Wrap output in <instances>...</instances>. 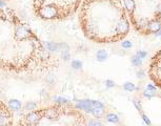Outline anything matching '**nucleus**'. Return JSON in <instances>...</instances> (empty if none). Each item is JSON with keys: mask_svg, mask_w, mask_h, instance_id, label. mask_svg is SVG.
<instances>
[{"mask_svg": "<svg viewBox=\"0 0 161 126\" xmlns=\"http://www.w3.org/2000/svg\"><path fill=\"white\" fill-rule=\"evenodd\" d=\"M132 63H133V65H135V66H140V65L142 64V59H140L138 56H133L132 57Z\"/></svg>", "mask_w": 161, "mask_h": 126, "instance_id": "15", "label": "nucleus"}, {"mask_svg": "<svg viewBox=\"0 0 161 126\" xmlns=\"http://www.w3.org/2000/svg\"><path fill=\"white\" fill-rule=\"evenodd\" d=\"M88 126H103V125L99 121H97V120H90L88 122Z\"/></svg>", "mask_w": 161, "mask_h": 126, "instance_id": "20", "label": "nucleus"}, {"mask_svg": "<svg viewBox=\"0 0 161 126\" xmlns=\"http://www.w3.org/2000/svg\"><path fill=\"white\" fill-rule=\"evenodd\" d=\"M146 88L150 90H153V92H157V87L155 85H153V84H148V85H146Z\"/></svg>", "mask_w": 161, "mask_h": 126, "instance_id": "27", "label": "nucleus"}, {"mask_svg": "<svg viewBox=\"0 0 161 126\" xmlns=\"http://www.w3.org/2000/svg\"><path fill=\"white\" fill-rule=\"evenodd\" d=\"M106 120L109 122H111V123H118L119 122L118 116L115 115V113H109V115L106 116Z\"/></svg>", "mask_w": 161, "mask_h": 126, "instance_id": "12", "label": "nucleus"}, {"mask_svg": "<svg viewBox=\"0 0 161 126\" xmlns=\"http://www.w3.org/2000/svg\"><path fill=\"white\" fill-rule=\"evenodd\" d=\"M105 85H106V87L112 88L115 86V83H114V81H112V80H106V81H105Z\"/></svg>", "mask_w": 161, "mask_h": 126, "instance_id": "24", "label": "nucleus"}, {"mask_svg": "<svg viewBox=\"0 0 161 126\" xmlns=\"http://www.w3.org/2000/svg\"><path fill=\"white\" fill-rule=\"evenodd\" d=\"M155 36H158V37H160V36H161V30L159 31V32H157L156 34H155Z\"/></svg>", "mask_w": 161, "mask_h": 126, "instance_id": "30", "label": "nucleus"}, {"mask_svg": "<svg viewBox=\"0 0 161 126\" xmlns=\"http://www.w3.org/2000/svg\"><path fill=\"white\" fill-rule=\"evenodd\" d=\"M150 77L161 88V51L153 57L150 67Z\"/></svg>", "mask_w": 161, "mask_h": 126, "instance_id": "2", "label": "nucleus"}, {"mask_svg": "<svg viewBox=\"0 0 161 126\" xmlns=\"http://www.w3.org/2000/svg\"><path fill=\"white\" fill-rule=\"evenodd\" d=\"M35 1H36V2H39L40 4H41V3L44 2V0H35ZM40 7H41V5H40ZM37 10H38V9H37Z\"/></svg>", "mask_w": 161, "mask_h": 126, "instance_id": "29", "label": "nucleus"}, {"mask_svg": "<svg viewBox=\"0 0 161 126\" xmlns=\"http://www.w3.org/2000/svg\"><path fill=\"white\" fill-rule=\"evenodd\" d=\"M77 109L62 104L35 109L24 115L15 126H88L85 117Z\"/></svg>", "mask_w": 161, "mask_h": 126, "instance_id": "1", "label": "nucleus"}, {"mask_svg": "<svg viewBox=\"0 0 161 126\" xmlns=\"http://www.w3.org/2000/svg\"><path fill=\"white\" fill-rule=\"evenodd\" d=\"M133 103H134V105L136 106V108H137L138 110H139L140 113H142V105H141V103H140V101H138V100H133Z\"/></svg>", "mask_w": 161, "mask_h": 126, "instance_id": "22", "label": "nucleus"}, {"mask_svg": "<svg viewBox=\"0 0 161 126\" xmlns=\"http://www.w3.org/2000/svg\"><path fill=\"white\" fill-rule=\"evenodd\" d=\"M143 96L145 97L146 99L150 100L153 97L156 96V92H153V90H150V89H148V88H145V89L143 90Z\"/></svg>", "mask_w": 161, "mask_h": 126, "instance_id": "13", "label": "nucleus"}, {"mask_svg": "<svg viewBox=\"0 0 161 126\" xmlns=\"http://www.w3.org/2000/svg\"><path fill=\"white\" fill-rule=\"evenodd\" d=\"M136 75H137V77H138V78H141V79H142V78L145 77V73H144V72L142 71V69H141V71H138Z\"/></svg>", "mask_w": 161, "mask_h": 126, "instance_id": "26", "label": "nucleus"}, {"mask_svg": "<svg viewBox=\"0 0 161 126\" xmlns=\"http://www.w3.org/2000/svg\"><path fill=\"white\" fill-rule=\"evenodd\" d=\"M13 125V113L9 106L0 102V126Z\"/></svg>", "mask_w": 161, "mask_h": 126, "instance_id": "4", "label": "nucleus"}, {"mask_svg": "<svg viewBox=\"0 0 161 126\" xmlns=\"http://www.w3.org/2000/svg\"><path fill=\"white\" fill-rule=\"evenodd\" d=\"M161 30V20L159 19H152L150 20L146 28V35L150 34H156L157 32Z\"/></svg>", "mask_w": 161, "mask_h": 126, "instance_id": "5", "label": "nucleus"}, {"mask_svg": "<svg viewBox=\"0 0 161 126\" xmlns=\"http://www.w3.org/2000/svg\"><path fill=\"white\" fill-rule=\"evenodd\" d=\"M72 67L75 69H80L82 67V62L79 61V60H74L72 62Z\"/></svg>", "mask_w": 161, "mask_h": 126, "instance_id": "17", "label": "nucleus"}, {"mask_svg": "<svg viewBox=\"0 0 161 126\" xmlns=\"http://www.w3.org/2000/svg\"><path fill=\"white\" fill-rule=\"evenodd\" d=\"M123 88H124L127 92H134L135 89H137V87H136V85L134 83H132V82H125L124 85H123Z\"/></svg>", "mask_w": 161, "mask_h": 126, "instance_id": "11", "label": "nucleus"}, {"mask_svg": "<svg viewBox=\"0 0 161 126\" xmlns=\"http://www.w3.org/2000/svg\"><path fill=\"white\" fill-rule=\"evenodd\" d=\"M36 107H37L36 103L31 101V102L26 103L25 106H24V108H25V110H28V111H33V110H35V109H36Z\"/></svg>", "mask_w": 161, "mask_h": 126, "instance_id": "14", "label": "nucleus"}, {"mask_svg": "<svg viewBox=\"0 0 161 126\" xmlns=\"http://www.w3.org/2000/svg\"><path fill=\"white\" fill-rule=\"evenodd\" d=\"M136 56H138V57H139L140 59L143 60L144 58H145L146 56H148V53H146V51H138L137 54H136Z\"/></svg>", "mask_w": 161, "mask_h": 126, "instance_id": "23", "label": "nucleus"}, {"mask_svg": "<svg viewBox=\"0 0 161 126\" xmlns=\"http://www.w3.org/2000/svg\"><path fill=\"white\" fill-rule=\"evenodd\" d=\"M38 15L41 18L46 20H52V19H57V18L61 17L60 9L57 7L56 4H42L38 9Z\"/></svg>", "mask_w": 161, "mask_h": 126, "instance_id": "3", "label": "nucleus"}, {"mask_svg": "<svg viewBox=\"0 0 161 126\" xmlns=\"http://www.w3.org/2000/svg\"><path fill=\"white\" fill-rule=\"evenodd\" d=\"M5 5V3H4V1H2V0H0V9L1 7H3Z\"/></svg>", "mask_w": 161, "mask_h": 126, "instance_id": "28", "label": "nucleus"}, {"mask_svg": "<svg viewBox=\"0 0 161 126\" xmlns=\"http://www.w3.org/2000/svg\"><path fill=\"white\" fill-rule=\"evenodd\" d=\"M56 100V102L58 103V104H67V103H69V100L67 99H64V98H61V97H58V98L55 99Z\"/></svg>", "mask_w": 161, "mask_h": 126, "instance_id": "21", "label": "nucleus"}, {"mask_svg": "<svg viewBox=\"0 0 161 126\" xmlns=\"http://www.w3.org/2000/svg\"><path fill=\"white\" fill-rule=\"evenodd\" d=\"M61 57H62V59L64 60H70V58H71V55H70V51H69V48H65L63 49L62 51H61Z\"/></svg>", "mask_w": 161, "mask_h": 126, "instance_id": "18", "label": "nucleus"}, {"mask_svg": "<svg viewBox=\"0 0 161 126\" xmlns=\"http://www.w3.org/2000/svg\"><path fill=\"white\" fill-rule=\"evenodd\" d=\"M124 3V9L125 11L129 13V15L131 16V18L134 16V14L136 13V2L135 0H123Z\"/></svg>", "mask_w": 161, "mask_h": 126, "instance_id": "6", "label": "nucleus"}, {"mask_svg": "<svg viewBox=\"0 0 161 126\" xmlns=\"http://www.w3.org/2000/svg\"><path fill=\"white\" fill-rule=\"evenodd\" d=\"M141 116H142V120L144 121V123H145L146 125H151V121H150V119L148 118V116L144 115V113H141Z\"/></svg>", "mask_w": 161, "mask_h": 126, "instance_id": "25", "label": "nucleus"}, {"mask_svg": "<svg viewBox=\"0 0 161 126\" xmlns=\"http://www.w3.org/2000/svg\"><path fill=\"white\" fill-rule=\"evenodd\" d=\"M9 108L11 109V110L13 111H17L19 110V109H21V102L18 100H16V99H13V100H10L9 101Z\"/></svg>", "mask_w": 161, "mask_h": 126, "instance_id": "7", "label": "nucleus"}, {"mask_svg": "<svg viewBox=\"0 0 161 126\" xmlns=\"http://www.w3.org/2000/svg\"><path fill=\"white\" fill-rule=\"evenodd\" d=\"M44 46L46 47L49 51H58L59 45L56 44V43H54V42H45Z\"/></svg>", "mask_w": 161, "mask_h": 126, "instance_id": "9", "label": "nucleus"}, {"mask_svg": "<svg viewBox=\"0 0 161 126\" xmlns=\"http://www.w3.org/2000/svg\"><path fill=\"white\" fill-rule=\"evenodd\" d=\"M107 53H106V51H104V49H100V51H97V54H96V57H97V60L98 61H105V60L107 59Z\"/></svg>", "mask_w": 161, "mask_h": 126, "instance_id": "8", "label": "nucleus"}, {"mask_svg": "<svg viewBox=\"0 0 161 126\" xmlns=\"http://www.w3.org/2000/svg\"><path fill=\"white\" fill-rule=\"evenodd\" d=\"M91 113L93 116H95L96 118H101L104 115V108H93Z\"/></svg>", "mask_w": 161, "mask_h": 126, "instance_id": "10", "label": "nucleus"}, {"mask_svg": "<svg viewBox=\"0 0 161 126\" xmlns=\"http://www.w3.org/2000/svg\"><path fill=\"white\" fill-rule=\"evenodd\" d=\"M121 46H122L123 48L129 49V48H131V47L133 46V43H132L131 41L125 40V41H123V42H121Z\"/></svg>", "mask_w": 161, "mask_h": 126, "instance_id": "19", "label": "nucleus"}, {"mask_svg": "<svg viewBox=\"0 0 161 126\" xmlns=\"http://www.w3.org/2000/svg\"><path fill=\"white\" fill-rule=\"evenodd\" d=\"M91 105H92V109L93 108H104V105H103L100 101L91 100Z\"/></svg>", "mask_w": 161, "mask_h": 126, "instance_id": "16", "label": "nucleus"}]
</instances>
